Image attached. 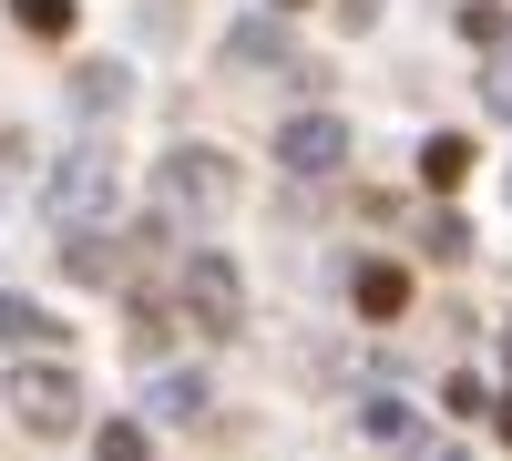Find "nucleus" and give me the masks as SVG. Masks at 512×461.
Segmentation results:
<instances>
[{
  "instance_id": "nucleus-12",
  "label": "nucleus",
  "mask_w": 512,
  "mask_h": 461,
  "mask_svg": "<svg viewBox=\"0 0 512 461\" xmlns=\"http://www.w3.org/2000/svg\"><path fill=\"white\" fill-rule=\"evenodd\" d=\"M62 267H72L82 287H103V277H113V236H103V226H72V236H62Z\"/></svg>"
},
{
  "instance_id": "nucleus-21",
  "label": "nucleus",
  "mask_w": 512,
  "mask_h": 461,
  "mask_svg": "<svg viewBox=\"0 0 512 461\" xmlns=\"http://www.w3.org/2000/svg\"><path fill=\"white\" fill-rule=\"evenodd\" d=\"M11 164H21V134H0V195H11Z\"/></svg>"
},
{
  "instance_id": "nucleus-4",
  "label": "nucleus",
  "mask_w": 512,
  "mask_h": 461,
  "mask_svg": "<svg viewBox=\"0 0 512 461\" xmlns=\"http://www.w3.org/2000/svg\"><path fill=\"white\" fill-rule=\"evenodd\" d=\"M185 328H195V339H236V328H246V287H236V267L216 257V246L185 257Z\"/></svg>"
},
{
  "instance_id": "nucleus-2",
  "label": "nucleus",
  "mask_w": 512,
  "mask_h": 461,
  "mask_svg": "<svg viewBox=\"0 0 512 461\" xmlns=\"http://www.w3.org/2000/svg\"><path fill=\"white\" fill-rule=\"evenodd\" d=\"M226 195H236V164L216 144H175L154 164V205H175V216H216Z\"/></svg>"
},
{
  "instance_id": "nucleus-22",
  "label": "nucleus",
  "mask_w": 512,
  "mask_h": 461,
  "mask_svg": "<svg viewBox=\"0 0 512 461\" xmlns=\"http://www.w3.org/2000/svg\"><path fill=\"white\" fill-rule=\"evenodd\" d=\"M492 410H502V441H512V400H492Z\"/></svg>"
},
{
  "instance_id": "nucleus-1",
  "label": "nucleus",
  "mask_w": 512,
  "mask_h": 461,
  "mask_svg": "<svg viewBox=\"0 0 512 461\" xmlns=\"http://www.w3.org/2000/svg\"><path fill=\"white\" fill-rule=\"evenodd\" d=\"M0 410H11L31 441H62V431L82 421V380H72L62 359H21V369H11V390H0Z\"/></svg>"
},
{
  "instance_id": "nucleus-15",
  "label": "nucleus",
  "mask_w": 512,
  "mask_h": 461,
  "mask_svg": "<svg viewBox=\"0 0 512 461\" xmlns=\"http://www.w3.org/2000/svg\"><path fill=\"white\" fill-rule=\"evenodd\" d=\"M72 11H82V0H11V21H21L31 41H62V31H72Z\"/></svg>"
},
{
  "instance_id": "nucleus-10",
  "label": "nucleus",
  "mask_w": 512,
  "mask_h": 461,
  "mask_svg": "<svg viewBox=\"0 0 512 461\" xmlns=\"http://www.w3.org/2000/svg\"><path fill=\"white\" fill-rule=\"evenodd\" d=\"M62 93H72L82 113H123V93H134V72H123V62H72V82H62Z\"/></svg>"
},
{
  "instance_id": "nucleus-5",
  "label": "nucleus",
  "mask_w": 512,
  "mask_h": 461,
  "mask_svg": "<svg viewBox=\"0 0 512 461\" xmlns=\"http://www.w3.org/2000/svg\"><path fill=\"white\" fill-rule=\"evenodd\" d=\"M277 164H287V175H338V164H349V123H338V113H287Z\"/></svg>"
},
{
  "instance_id": "nucleus-8",
  "label": "nucleus",
  "mask_w": 512,
  "mask_h": 461,
  "mask_svg": "<svg viewBox=\"0 0 512 461\" xmlns=\"http://www.w3.org/2000/svg\"><path fill=\"white\" fill-rule=\"evenodd\" d=\"M0 339H11V349H31V359H41V349H62L72 328H62L52 308H31V298H11V287H0Z\"/></svg>"
},
{
  "instance_id": "nucleus-7",
  "label": "nucleus",
  "mask_w": 512,
  "mask_h": 461,
  "mask_svg": "<svg viewBox=\"0 0 512 461\" xmlns=\"http://www.w3.org/2000/svg\"><path fill=\"white\" fill-rule=\"evenodd\" d=\"M349 308H359L369 328H379V318H400V308H410V277H400L390 257H369V267L349 277Z\"/></svg>"
},
{
  "instance_id": "nucleus-19",
  "label": "nucleus",
  "mask_w": 512,
  "mask_h": 461,
  "mask_svg": "<svg viewBox=\"0 0 512 461\" xmlns=\"http://www.w3.org/2000/svg\"><path fill=\"white\" fill-rule=\"evenodd\" d=\"M400 461H472V451H461V441H441V431H420V441H410Z\"/></svg>"
},
{
  "instance_id": "nucleus-3",
  "label": "nucleus",
  "mask_w": 512,
  "mask_h": 461,
  "mask_svg": "<svg viewBox=\"0 0 512 461\" xmlns=\"http://www.w3.org/2000/svg\"><path fill=\"white\" fill-rule=\"evenodd\" d=\"M103 195H113V154H103V144H72V154L52 164V185H41V216L72 236V226L103 216Z\"/></svg>"
},
{
  "instance_id": "nucleus-18",
  "label": "nucleus",
  "mask_w": 512,
  "mask_h": 461,
  "mask_svg": "<svg viewBox=\"0 0 512 461\" xmlns=\"http://www.w3.org/2000/svg\"><path fill=\"white\" fill-rule=\"evenodd\" d=\"M482 93H492V113L512 123V52H492V72H482Z\"/></svg>"
},
{
  "instance_id": "nucleus-6",
  "label": "nucleus",
  "mask_w": 512,
  "mask_h": 461,
  "mask_svg": "<svg viewBox=\"0 0 512 461\" xmlns=\"http://www.w3.org/2000/svg\"><path fill=\"white\" fill-rule=\"evenodd\" d=\"M226 72H297L287 21H236V31H226Z\"/></svg>"
},
{
  "instance_id": "nucleus-13",
  "label": "nucleus",
  "mask_w": 512,
  "mask_h": 461,
  "mask_svg": "<svg viewBox=\"0 0 512 461\" xmlns=\"http://www.w3.org/2000/svg\"><path fill=\"white\" fill-rule=\"evenodd\" d=\"M359 431H369V441H390V451H410V441H420L410 400H369V410H359Z\"/></svg>"
},
{
  "instance_id": "nucleus-17",
  "label": "nucleus",
  "mask_w": 512,
  "mask_h": 461,
  "mask_svg": "<svg viewBox=\"0 0 512 461\" xmlns=\"http://www.w3.org/2000/svg\"><path fill=\"white\" fill-rule=\"evenodd\" d=\"M420 246H431V257H472V226L461 216H420Z\"/></svg>"
},
{
  "instance_id": "nucleus-14",
  "label": "nucleus",
  "mask_w": 512,
  "mask_h": 461,
  "mask_svg": "<svg viewBox=\"0 0 512 461\" xmlns=\"http://www.w3.org/2000/svg\"><path fill=\"white\" fill-rule=\"evenodd\" d=\"M93 461H154V431L144 421H103L93 431Z\"/></svg>"
},
{
  "instance_id": "nucleus-23",
  "label": "nucleus",
  "mask_w": 512,
  "mask_h": 461,
  "mask_svg": "<svg viewBox=\"0 0 512 461\" xmlns=\"http://www.w3.org/2000/svg\"><path fill=\"white\" fill-rule=\"evenodd\" d=\"M277 11H308V0H277Z\"/></svg>"
},
{
  "instance_id": "nucleus-20",
  "label": "nucleus",
  "mask_w": 512,
  "mask_h": 461,
  "mask_svg": "<svg viewBox=\"0 0 512 461\" xmlns=\"http://www.w3.org/2000/svg\"><path fill=\"white\" fill-rule=\"evenodd\" d=\"M338 21H349V31H369V21H379V0H338Z\"/></svg>"
},
{
  "instance_id": "nucleus-9",
  "label": "nucleus",
  "mask_w": 512,
  "mask_h": 461,
  "mask_svg": "<svg viewBox=\"0 0 512 461\" xmlns=\"http://www.w3.org/2000/svg\"><path fill=\"white\" fill-rule=\"evenodd\" d=\"M144 400L164 410V421H205V410H216V390H205L195 369H144Z\"/></svg>"
},
{
  "instance_id": "nucleus-16",
  "label": "nucleus",
  "mask_w": 512,
  "mask_h": 461,
  "mask_svg": "<svg viewBox=\"0 0 512 461\" xmlns=\"http://www.w3.org/2000/svg\"><path fill=\"white\" fill-rule=\"evenodd\" d=\"M461 41H482V52H502V0H461Z\"/></svg>"
},
{
  "instance_id": "nucleus-11",
  "label": "nucleus",
  "mask_w": 512,
  "mask_h": 461,
  "mask_svg": "<svg viewBox=\"0 0 512 461\" xmlns=\"http://www.w3.org/2000/svg\"><path fill=\"white\" fill-rule=\"evenodd\" d=\"M472 164H482V154L461 144V134H431V144H420V185H441V195H451L461 175H472Z\"/></svg>"
}]
</instances>
